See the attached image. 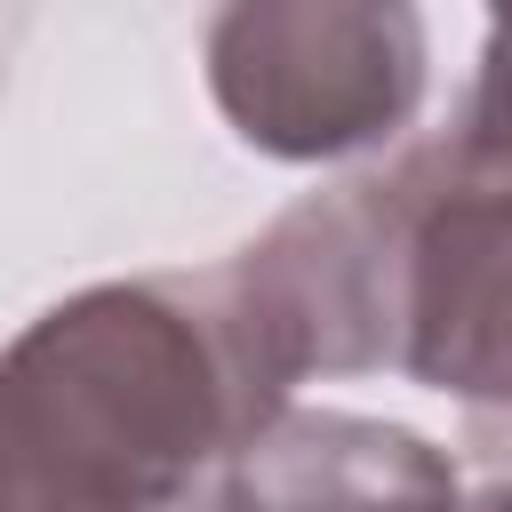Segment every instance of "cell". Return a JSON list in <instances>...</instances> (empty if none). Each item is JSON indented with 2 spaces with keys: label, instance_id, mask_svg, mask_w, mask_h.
<instances>
[{
  "label": "cell",
  "instance_id": "6da1fadb",
  "mask_svg": "<svg viewBox=\"0 0 512 512\" xmlns=\"http://www.w3.org/2000/svg\"><path fill=\"white\" fill-rule=\"evenodd\" d=\"M280 408L224 264L96 280L0 344V464L56 512H168Z\"/></svg>",
  "mask_w": 512,
  "mask_h": 512
},
{
  "label": "cell",
  "instance_id": "7a4b0ae2",
  "mask_svg": "<svg viewBox=\"0 0 512 512\" xmlns=\"http://www.w3.org/2000/svg\"><path fill=\"white\" fill-rule=\"evenodd\" d=\"M200 64L224 128L288 168L400 144L432 88L416 0H224Z\"/></svg>",
  "mask_w": 512,
  "mask_h": 512
},
{
  "label": "cell",
  "instance_id": "3957f363",
  "mask_svg": "<svg viewBox=\"0 0 512 512\" xmlns=\"http://www.w3.org/2000/svg\"><path fill=\"white\" fill-rule=\"evenodd\" d=\"M384 368L512 424V176L464 168L448 144L392 160Z\"/></svg>",
  "mask_w": 512,
  "mask_h": 512
},
{
  "label": "cell",
  "instance_id": "277c9868",
  "mask_svg": "<svg viewBox=\"0 0 512 512\" xmlns=\"http://www.w3.org/2000/svg\"><path fill=\"white\" fill-rule=\"evenodd\" d=\"M168 512H464V480L392 416L296 400Z\"/></svg>",
  "mask_w": 512,
  "mask_h": 512
},
{
  "label": "cell",
  "instance_id": "5b68a950",
  "mask_svg": "<svg viewBox=\"0 0 512 512\" xmlns=\"http://www.w3.org/2000/svg\"><path fill=\"white\" fill-rule=\"evenodd\" d=\"M440 144H448V160H464V168L512 176V0H488V40H480L472 88H464V104H456V128H448Z\"/></svg>",
  "mask_w": 512,
  "mask_h": 512
},
{
  "label": "cell",
  "instance_id": "8992f818",
  "mask_svg": "<svg viewBox=\"0 0 512 512\" xmlns=\"http://www.w3.org/2000/svg\"><path fill=\"white\" fill-rule=\"evenodd\" d=\"M0 512H56V504H48V496H32V488H24V480L0 464Z\"/></svg>",
  "mask_w": 512,
  "mask_h": 512
}]
</instances>
